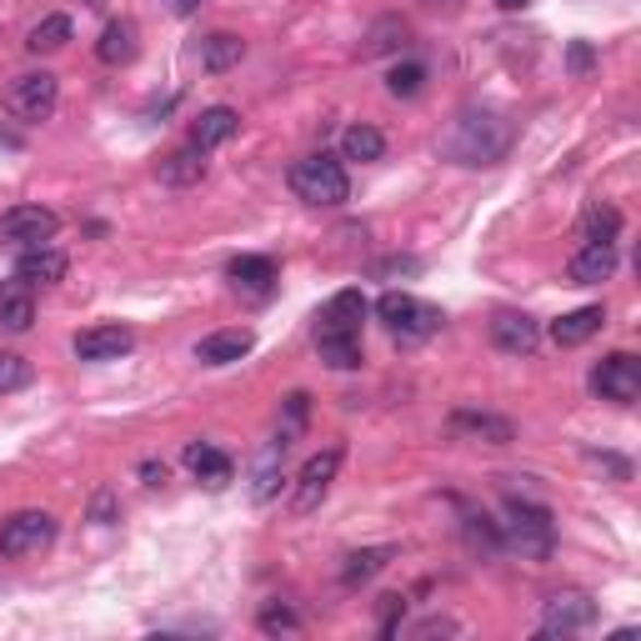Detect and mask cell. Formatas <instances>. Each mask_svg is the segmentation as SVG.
<instances>
[{
	"instance_id": "obj_1",
	"label": "cell",
	"mask_w": 641,
	"mask_h": 641,
	"mask_svg": "<svg viewBox=\"0 0 641 641\" xmlns=\"http://www.w3.org/2000/svg\"><path fill=\"white\" fill-rule=\"evenodd\" d=\"M441 151L452 155L456 166H497L511 151V120L497 110H462L452 120V131L441 136Z\"/></svg>"
},
{
	"instance_id": "obj_2",
	"label": "cell",
	"mask_w": 641,
	"mask_h": 641,
	"mask_svg": "<svg viewBox=\"0 0 641 641\" xmlns=\"http://www.w3.org/2000/svg\"><path fill=\"white\" fill-rule=\"evenodd\" d=\"M497 526H501V547H511L522 561H551V551H557V522L536 501H506V522Z\"/></svg>"
},
{
	"instance_id": "obj_3",
	"label": "cell",
	"mask_w": 641,
	"mask_h": 641,
	"mask_svg": "<svg viewBox=\"0 0 641 641\" xmlns=\"http://www.w3.org/2000/svg\"><path fill=\"white\" fill-rule=\"evenodd\" d=\"M285 180H291V190H296V201H306V206H341L346 196H351L346 166L336 161V155H326V151L301 155Z\"/></svg>"
},
{
	"instance_id": "obj_4",
	"label": "cell",
	"mask_w": 641,
	"mask_h": 641,
	"mask_svg": "<svg viewBox=\"0 0 641 641\" xmlns=\"http://www.w3.org/2000/svg\"><path fill=\"white\" fill-rule=\"evenodd\" d=\"M56 101H60V81L50 71L15 75L11 91H5V110H11L15 120H31V126L56 116Z\"/></svg>"
},
{
	"instance_id": "obj_5",
	"label": "cell",
	"mask_w": 641,
	"mask_h": 641,
	"mask_svg": "<svg viewBox=\"0 0 641 641\" xmlns=\"http://www.w3.org/2000/svg\"><path fill=\"white\" fill-rule=\"evenodd\" d=\"M50 541H56L50 511H15L0 522V557H40Z\"/></svg>"
},
{
	"instance_id": "obj_6",
	"label": "cell",
	"mask_w": 641,
	"mask_h": 641,
	"mask_svg": "<svg viewBox=\"0 0 641 641\" xmlns=\"http://www.w3.org/2000/svg\"><path fill=\"white\" fill-rule=\"evenodd\" d=\"M376 316L386 320L401 341H421V336H431L441 326V311L427 306V301H416L411 291H386V296L376 301Z\"/></svg>"
},
{
	"instance_id": "obj_7",
	"label": "cell",
	"mask_w": 641,
	"mask_h": 641,
	"mask_svg": "<svg viewBox=\"0 0 641 641\" xmlns=\"http://www.w3.org/2000/svg\"><path fill=\"white\" fill-rule=\"evenodd\" d=\"M336 471H341V446H326V452H316L306 466H301L296 476V491H291V511L296 516H311V511L326 501V491H331Z\"/></svg>"
},
{
	"instance_id": "obj_8",
	"label": "cell",
	"mask_w": 641,
	"mask_h": 641,
	"mask_svg": "<svg viewBox=\"0 0 641 641\" xmlns=\"http://www.w3.org/2000/svg\"><path fill=\"white\" fill-rule=\"evenodd\" d=\"M596 627V602L586 592H557L541 606V637H576Z\"/></svg>"
},
{
	"instance_id": "obj_9",
	"label": "cell",
	"mask_w": 641,
	"mask_h": 641,
	"mask_svg": "<svg viewBox=\"0 0 641 641\" xmlns=\"http://www.w3.org/2000/svg\"><path fill=\"white\" fill-rule=\"evenodd\" d=\"M592 392L602 396V401L631 406L641 396V361L627 357V351H611V357L592 371Z\"/></svg>"
},
{
	"instance_id": "obj_10",
	"label": "cell",
	"mask_w": 641,
	"mask_h": 641,
	"mask_svg": "<svg viewBox=\"0 0 641 641\" xmlns=\"http://www.w3.org/2000/svg\"><path fill=\"white\" fill-rule=\"evenodd\" d=\"M60 231V215L46 206H11L0 215V241H15V246H46Z\"/></svg>"
},
{
	"instance_id": "obj_11",
	"label": "cell",
	"mask_w": 641,
	"mask_h": 641,
	"mask_svg": "<svg viewBox=\"0 0 641 641\" xmlns=\"http://www.w3.org/2000/svg\"><path fill=\"white\" fill-rule=\"evenodd\" d=\"M491 346L506 351V357H532L536 346H541V326L526 311H497L491 316Z\"/></svg>"
},
{
	"instance_id": "obj_12",
	"label": "cell",
	"mask_w": 641,
	"mask_h": 641,
	"mask_svg": "<svg viewBox=\"0 0 641 641\" xmlns=\"http://www.w3.org/2000/svg\"><path fill=\"white\" fill-rule=\"evenodd\" d=\"M617 241H586L576 256L567 261V276L576 285H602V281H611L617 276Z\"/></svg>"
},
{
	"instance_id": "obj_13",
	"label": "cell",
	"mask_w": 641,
	"mask_h": 641,
	"mask_svg": "<svg viewBox=\"0 0 641 641\" xmlns=\"http://www.w3.org/2000/svg\"><path fill=\"white\" fill-rule=\"evenodd\" d=\"M446 431H452L456 441H487V446H506V441L516 436V427L497 411H452Z\"/></svg>"
},
{
	"instance_id": "obj_14",
	"label": "cell",
	"mask_w": 641,
	"mask_h": 641,
	"mask_svg": "<svg viewBox=\"0 0 641 641\" xmlns=\"http://www.w3.org/2000/svg\"><path fill=\"white\" fill-rule=\"evenodd\" d=\"M66 271H71V261H66V250H56V246H25L21 261H15V276H21L25 285H60Z\"/></svg>"
},
{
	"instance_id": "obj_15",
	"label": "cell",
	"mask_w": 641,
	"mask_h": 641,
	"mask_svg": "<svg viewBox=\"0 0 641 641\" xmlns=\"http://www.w3.org/2000/svg\"><path fill=\"white\" fill-rule=\"evenodd\" d=\"M136 346L131 326H91L75 336V357L81 361H120Z\"/></svg>"
},
{
	"instance_id": "obj_16",
	"label": "cell",
	"mask_w": 641,
	"mask_h": 641,
	"mask_svg": "<svg viewBox=\"0 0 641 641\" xmlns=\"http://www.w3.org/2000/svg\"><path fill=\"white\" fill-rule=\"evenodd\" d=\"M95 56L106 60V66H131V60L141 56V25H136L131 15L110 21L106 31H101V40H95Z\"/></svg>"
},
{
	"instance_id": "obj_17",
	"label": "cell",
	"mask_w": 641,
	"mask_h": 641,
	"mask_svg": "<svg viewBox=\"0 0 641 641\" xmlns=\"http://www.w3.org/2000/svg\"><path fill=\"white\" fill-rule=\"evenodd\" d=\"M285 452H291V441L276 436L271 446H266L261 456H256V471H250V501L256 506H266V501L281 491V471H285Z\"/></svg>"
},
{
	"instance_id": "obj_18",
	"label": "cell",
	"mask_w": 641,
	"mask_h": 641,
	"mask_svg": "<svg viewBox=\"0 0 641 641\" xmlns=\"http://www.w3.org/2000/svg\"><path fill=\"white\" fill-rule=\"evenodd\" d=\"M361 320H366V296H361V291H336V296L320 306L316 331H346V336H357Z\"/></svg>"
},
{
	"instance_id": "obj_19",
	"label": "cell",
	"mask_w": 641,
	"mask_h": 641,
	"mask_svg": "<svg viewBox=\"0 0 641 641\" xmlns=\"http://www.w3.org/2000/svg\"><path fill=\"white\" fill-rule=\"evenodd\" d=\"M250 346H256V336H250L246 326H236V331H211L196 346V361H201V366H231V361L246 357Z\"/></svg>"
},
{
	"instance_id": "obj_20",
	"label": "cell",
	"mask_w": 641,
	"mask_h": 641,
	"mask_svg": "<svg viewBox=\"0 0 641 641\" xmlns=\"http://www.w3.org/2000/svg\"><path fill=\"white\" fill-rule=\"evenodd\" d=\"M0 326H5V331H15V336L36 326V296H31V285H25L21 276L0 285Z\"/></svg>"
},
{
	"instance_id": "obj_21",
	"label": "cell",
	"mask_w": 641,
	"mask_h": 641,
	"mask_svg": "<svg viewBox=\"0 0 641 641\" xmlns=\"http://www.w3.org/2000/svg\"><path fill=\"white\" fill-rule=\"evenodd\" d=\"M236 126H241V116L231 106H211L196 116V126H190V145H196V151H215V145H226L231 136H236Z\"/></svg>"
},
{
	"instance_id": "obj_22",
	"label": "cell",
	"mask_w": 641,
	"mask_h": 641,
	"mask_svg": "<svg viewBox=\"0 0 641 641\" xmlns=\"http://www.w3.org/2000/svg\"><path fill=\"white\" fill-rule=\"evenodd\" d=\"M241 56H246V40H241L236 31H211V36L201 40V71H211V75L236 71Z\"/></svg>"
},
{
	"instance_id": "obj_23",
	"label": "cell",
	"mask_w": 641,
	"mask_h": 641,
	"mask_svg": "<svg viewBox=\"0 0 641 641\" xmlns=\"http://www.w3.org/2000/svg\"><path fill=\"white\" fill-rule=\"evenodd\" d=\"M155 176H161V186H196V180L206 176V151H196V145H180V151H171L161 166H155Z\"/></svg>"
},
{
	"instance_id": "obj_24",
	"label": "cell",
	"mask_w": 641,
	"mask_h": 641,
	"mask_svg": "<svg viewBox=\"0 0 641 641\" xmlns=\"http://www.w3.org/2000/svg\"><path fill=\"white\" fill-rule=\"evenodd\" d=\"M602 320H606L602 306H576V311H567L561 320H551V341L557 346H582V341H592V336L602 331Z\"/></svg>"
},
{
	"instance_id": "obj_25",
	"label": "cell",
	"mask_w": 641,
	"mask_h": 641,
	"mask_svg": "<svg viewBox=\"0 0 641 641\" xmlns=\"http://www.w3.org/2000/svg\"><path fill=\"white\" fill-rule=\"evenodd\" d=\"M186 466L196 481H206V487H226L231 481V456L215 452V446H206V441H190L186 446Z\"/></svg>"
},
{
	"instance_id": "obj_26",
	"label": "cell",
	"mask_w": 641,
	"mask_h": 641,
	"mask_svg": "<svg viewBox=\"0 0 641 641\" xmlns=\"http://www.w3.org/2000/svg\"><path fill=\"white\" fill-rule=\"evenodd\" d=\"M316 351L331 371H357L361 366V341L346 331H316Z\"/></svg>"
},
{
	"instance_id": "obj_27",
	"label": "cell",
	"mask_w": 641,
	"mask_h": 641,
	"mask_svg": "<svg viewBox=\"0 0 641 641\" xmlns=\"http://www.w3.org/2000/svg\"><path fill=\"white\" fill-rule=\"evenodd\" d=\"M392 557H396V547H366V551H351V557H346L341 582H346V586L371 582L376 571H386V567H392Z\"/></svg>"
},
{
	"instance_id": "obj_28",
	"label": "cell",
	"mask_w": 641,
	"mask_h": 641,
	"mask_svg": "<svg viewBox=\"0 0 641 641\" xmlns=\"http://www.w3.org/2000/svg\"><path fill=\"white\" fill-rule=\"evenodd\" d=\"M341 155L346 161H381V155H386V136H381L376 126H346Z\"/></svg>"
},
{
	"instance_id": "obj_29",
	"label": "cell",
	"mask_w": 641,
	"mask_h": 641,
	"mask_svg": "<svg viewBox=\"0 0 641 641\" xmlns=\"http://www.w3.org/2000/svg\"><path fill=\"white\" fill-rule=\"evenodd\" d=\"M226 276L236 285H246V291H266V285L276 281V261L271 256H236V261L226 266Z\"/></svg>"
},
{
	"instance_id": "obj_30",
	"label": "cell",
	"mask_w": 641,
	"mask_h": 641,
	"mask_svg": "<svg viewBox=\"0 0 641 641\" xmlns=\"http://www.w3.org/2000/svg\"><path fill=\"white\" fill-rule=\"evenodd\" d=\"M406 36H411V25L396 21V15H386V21H376L366 31V46H361V56H386V50H401Z\"/></svg>"
},
{
	"instance_id": "obj_31",
	"label": "cell",
	"mask_w": 641,
	"mask_h": 641,
	"mask_svg": "<svg viewBox=\"0 0 641 641\" xmlns=\"http://www.w3.org/2000/svg\"><path fill=\"white\" fill-rule=\"evenodd\" d=\"M71 36H75L71 15H46V21H40L36 31H31V40H25V46L36 50V56H50V50H60V46H66Z\"/></svg>"
},
{
	"instance_id": "obj_32",
	"label": "cell",
	"mask_w": 641,
	"mask_h": 641,
	"mask_svg": "<svg viewBox=\"0 0 641 641\" xmlns=\"http://www.w3.org/2000/svg\"><path fill=\"white\" fill-rule=\"evenodd\" d=\"M582 231H586V241H617V231H621V211H617V206H606V201L586 206Z\"/></svg>"
},
{
	"instance_id": "obj_33",
	"label": "cell",
	"mask_w": 641,
	"mask_h": 641,
	"mask_svg": "<svg viewBox=\"0 0 641 641\" xmlns=\"http://www.w3.org/2000/svg\"><path fill=\"white\" fill-rule=\"evenodd\" d=\"M31 361L15 357V351H0V396H11V392H25L31 386Z\"/></svg>"
},
{
	"instance_id": "obj_34",
	"label": "cell",
	"mask_w": 641,
	"mask_h": 641,
	"mask_svg": "<svg viewBox=\"0 0 641 641\" xmlns=\"http://www.w3.org/2000/svg\"><path fill=\"white\" fill-rule=\"evenodd\" d=\"M401 617H406V596L401 592L376 596V631L381 637H396V631H401Z\"/></svg>"
},
{
	"instance_id": "obj_35",
	"label": "cell",
	"mask_w": 641,
	"mask_h": 641,
	"mask_svg": "<svg viewBox=\"0 0 641 641\" xmlns=\"http://www.w3.org/2000/svg\"><path fill=\"white\" fill-rule=\"evenodd\" d=\"M256 627H261L266 637H281V631H301V617L291 611V606L271 602V606H261V617H256Z\"/></svg>"
},
{
	"instance_id": "obj_36",
	"label": "cell",
	"mask_w": 641,
	"mask_h": 641,
	"mask_svg": "<svg viewBox=\"0 0 641 641\" xmlns=\"http://www.w3.org/2000/svg\"><path fill=\"white\" fill-rule=\"evenodd\" d=\"M421 81H427V71H421L416 60H406V66H396V71L386 75V85H392V95H416V91H421Z\"/></svg>"
},
{
	"instance_id": "obj_37",
	"label": "cell",
	"mask_w": 641,
	"mask_h": 641,
	"mask_svg": "<svg viewBox=\"0 0 641 641\" xmlns=\"http://www.w3.org/2000/svg\"><path fill=\"white\" fill-rule=\"evenodd\" d=\"M116 516H120V501H116V491H110V487H101V491H95V497H91V522H95V526H110V522H116Z\"/></svg>"
},
{
	"instance_id": "obj_38",
	"label": "cell",
	"mask_w": 641,
	"mask_h": 641,
	"mask_svg": "<svg viewBox=\"0 0 641 641\" xmlns=\"http://www.w3.org/2000/svg\"><path fill=\"white\" fill-rule=\"evenodd\" d=\"M306 401H311V396H306V392H296V396H285V427H281V436H285V441H291V436H296V431H301V427H306Z\"/></svg>"
},
{
	"instance_id": "obj_39",
	"label": "cell",
	"mask_w": 641,
	"mask_h": 641,
	"mask_svg": "<svg viewBox=\"0 0 641 641\" xmlns=\"http://www.w3.org/2000/svg\"><path fill=\"white\" fill-rule=\"evenodd\" d=\"M592 46H586V40H576V46H571L567 50V66H571V71H576V75H586V71H592Z\"/></svg>"
},
{
	"instance_id": "obj_40",
	"label": "cell",
	"mask_w": 641,
	"mask_h": 641,
	"mask_svg": "<svg viewBox=\"0 0 641 641\" xmlns=\"http://www.w3.org/2000/svg\"><path fill=\"white\" fill-rule=\"evenodd\" d=\"M141 481H145V487H166V481H171V466L166 462H141Z\"/></svg>"
},
{
	"instance_id": "obj_41",
	"label": "cell",
	"mask_w": 641,
	"mask_h": 641,
	"mask_svg": "<svg viewBox=\"0 0 641 641\" xmlns=\"http://www.w3.org/2000/svg\"><path fill=\"white\" fill-rule=\"evenodd\" d=\"M436 631H441V637H452V631H456V621L431 617V621H421V627H411V637H436Z\"/></svg>"
},
{
	"instance_id": "obj_42",
	"label": "cell",
	"mask_w": 641,
	"mask_h": 641,
	"mask_svg": "<svg viewBox=\"0 0 641 641\" xmlns=\"http://www.w3.org/2000/svg\"><path fill=\"white\" fill-rule=\"evenodd\" d=\"M396 271H421V266L416 261H381L376 266V276H396Z\"/></svg>"
},
{
	"instance_id": "obj_43",
	"label": "cell",
	"mask_w": 641,
	"mask_h": 641,
	"mask_svg": "<svg viewBox=\"0 0 641 641\" xmlns=\"http://www.w3.org/2000/svg\"><path fill=\"white\" fill-rule=\"evenodd\" d=\"M201 5H206V0H171V11H176V15H190V11H201Z\"/></svg>"
},
{
	"instance_id": "obj_44",
	"label": "cell",
	"mask_w": 641,
	"mask_h": 641,
	"mask_svg": "<svg viewBox=\"0 0 641 641\" xmlns=\"http://www.w3.org/2000/svg\"><path fill=\"white\" fill-rule=\"evenodd\" d=\"M497 5H501V11H522L526 0H497Z\"/></svg>"
},
{
	"instance_id": "obj_45",
	"label": "cell",
	"mask_w": 641,
	"mask_h": 641,
	"mask_svg": "<svg viewBox=\"0 0 641 641\" xmlns=\"http://www.w3.org/2000/svg\"><path fill=\"white\" fill-rule=\"evenodd\" d=\"M421 5H446V0H421Z\"/></svg>"
}]
</instances>
